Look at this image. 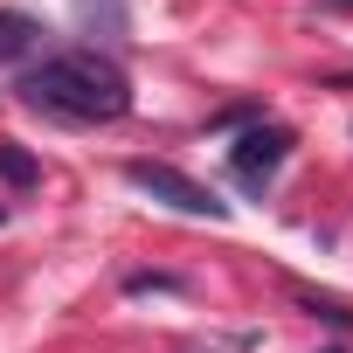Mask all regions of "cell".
Returning <instances> with one entry per match:
<instances>
[{"instance_id":"3","label":"cell","mask_w":353,"mask_h":353,"mask_svg":"<svg viewBox=\"0 0 353 353\" xmlns=\"http://www.w3.org/2000/svg\"><path fill=\"white\" fill-rule=\"evenodd\" d=\"M284 159H291V132H284V125H250V132L229 145V181H236L243 194H263L277 173H284Z\"/></svg>"},{"instance_id":"8","label":"cell","mask_w":353,"mask_h":353,"mask_svg":"<svg viewBox=\"0 0 353 353\" xmlns=\"http://www.w3.org/2000/svg\"><path fill=\"white\" fill-rule=\"evenodd\" d=\"M319 353H339V346H319Z\"/></svg>"},{"instance_id":"1","label":"cell","mask_w":353,"mask_h":353,"mask_svg":"<svg viewBox=\"0 0 353 353\" xmlns=\"http://www.w3.org/2000/svg\"><path fill=\"white\" fill-rule=\"evenodd\" d=\"M21 97L63 125H111L132 111V77L104 49H56L35 70H21Z\"/></svg>"},{"instance_id":"5","label":"cell","mask_w":353,"mask_h":353,"mask_svg":"<svg viewBox=\"0 0 353 353\" xmlns=\"http://www.w3.org/2000/svg\"><path fill=\"white\" fill-rule=\"evenodd\" d=\"M0 181H14V188H28V181H35V159H28L21 145H0Z\"/></svg>"},{"instance_id":"2","label":"cell","mask_w":353,"mask_h":353,"mask_svg":"<svg viewBox=\"0 0 353 353\" xmlns=\"http://www.w3.org/2000/svg\"><path fill=\"white\" fill-rule=\"evenodd\" d=\"M125 181H132L139 194L166 201L173 215H194V222H229V201H215V188L188 181V173H181V166H166V159H132V166H125Z\"/></svg>"},{"instance_id":"6","label":"cell","mask_w":353,"mask_h":353,"mask_svg":"<svg viewBox=\"0 0 353 353\" xmlns=\"http://www.w3.org/2000/svg\"><path fill=\"white\" fill-rule=\"evenodd\" d=\"M291 298H298V305H305V312H319V319H332V325H353V312H346V305H339V298H319V291H305V284H298V291H291Z\"/></svg>"},{"instance_id":"4","label":"cell","mask_w":353,"mask_h":353,"mask_svg":"<svg viewBox=\"0 0 353 353\" xmlns=\"http://www.w3.org/2000/svg\"><path fill=\"white\" fill-rule=\"evenodd\" d=\"M42 42V21L21 14V8H0V63H28Z\"/></svg>"},{"instance_id":"7","label":"cell","mask_w":353,"mask_h":353,"mask_svg":"<svg viewBox=\"0 0 353 353\" xmlns=\"http://www.w3.org/2000/svg\"><path fill=\"white\" fill-rule=\"evenodd\" d=\"M332 8H353V0H332Z\"/></svg>"}]
</instances>
